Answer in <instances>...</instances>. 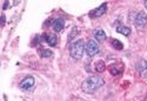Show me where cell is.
Returning a JSON list of instances; mask_svg holds the SVG:
<instances>
[{
  "label": "cell",
  "mask_w": 147,
  "mask_h": 101,
  "mask_svg": "<svg viewBox=\"0 0 147 101\" xmlns=\"http://www.w3.org/2000/svg\"><path fill=\"white\" fill-rule=\"evenodd\" d=\"M52 27L54 32H61L65 27V20L63 18H57L52 24Z\"/></svg>",
  "instance_id": "ba28073f"
},
{
  "label": "cell",
  "mask_w": 147,
  "mask_h": 101,
  "mask_svg": "<svg viewBox=\"0 0 147 101\" xmlns=\"http://www.w3.org/2000/svg\"><path fill=\"white\" fill-rule=\"evenodd\" d=\"M5 24H6V17H5V14L3 13V14H1V26H3V27L5 26Z\"/></svg>",
  "instance_id": "e0dca14e"
},
{
  "label": "cell",
  "mask_w": 147,
  "mask_h": 101,
  "mask_svg": "<svg viewBox=\"0 0 147 101\" xmlns=\"http://www.w3.org/2000/svg\"><path fill=\"white\" fill-rule=\"evenodd\" d=\"M76 34H78V30L74 27V28H73V31H72V33L69 34V36H68V42H71L73 39H74V35Z\"/></svg>",
  "instance_id": "2e32d148"
},
{
  "label": "cell",
  "mask_w": 147,
  "mask_h": 101,
  "mask_svg": "<svg viewBox=\"0 0 147 101\" xmlns=\"http://www.w3.org/2000/svg\"><path fill=\"white\" fill-rule=\"evenodd\" d=\"M85 50H86L87 55L90 58H92L99 52V45H98L96 41H94V40H88L86 46H85Z\"/></svg>",
  "instance_id": "3957f363"
},
{
  "label": "cell",
  "mask_w": 147,
  "mask_h": 101,
  "mask_svg": "<svg viewBox=\"0 0 147 101\" xmlns=\"http://www.w3.org/2000/svg\"><path fill=\"white\" fill-rule=\"evenodd\" d=\"M8 6H9V1H5L4 3V5H3V9L5 11V9H7L8 8Z\"/></svg>",
  "instance_id": "ac0fdd59"
},
{
  "label": "cell",
  "mask_w": 147,
  "mask_h": 101,
  "mask_svg": "<svg viewBox=\"0 0 147 101\" xmlns=\"http://www.w3.org/2000/svg\"><path fill=\"white\" fill-rule=\"evenodd\" d=\"M85 42L84 40H77L76 42H73L69 47V54L73 59L79 60L84 55V50H85Z\"/></svg>",
  "instance_id": "7a4b0ae2"
},
{
  "label": "cell",
  "mask_w": 147,
  "mask_h": 101,
  "mask_svg": "<svg viewBox=\"0 0 147 101\" xmlns=\"http://www.w3.org/2000/svg\"><path fill=\"white\" fill-rule=\"evenodd\" d=\"M35 83V80L33 77H26L25 79H22L19 83V87H20V90L22 91H30L31 88L34 86Z\"/></svg>",
  "instance_id": "5b68a950"
},
{
  "label": "cell",
  "mask_w": 147,
  "mask_h": 101,
  "mask_svg": "<svg viewBox=\"0 0 147 101\" xmlns=\"http://www.w3.org/2000/svg\"><path fill=\"white\" fill-rule=\"evenodd\" d=\"M53 55V52L51 49H41L40 50V57L41 58H51Z\"/></svg>",
  "instance_id": "9a60e30c"
},
{
  "label": "cell",
  "mask_w": 147,
  "mask_h": 101,
  "mask_svg": "<svg viewBox=\"0 0 147 101\" xmlns=\"http://www.w3.org/2000/svg\"><path fill=\"white\" fill-rule=\"evenodd\" d=\"M137 69L142 78H147V61L146 60H144V59L139 60L138 65H137Z\"/></svg>",
  "instance_id": "52a82bcc"
},
{
  "label": "cell",
  "mask_w": 147,
  "mask_h": 101,
  "mask_svg": "<svg viewBox=\"0 0 147 101\" xmlns=\"http://www.w3.org/2000/svg\"><path fill=\"white\" fill-rule=\"evenodd\" d=\"M122 71H124V65L122 64H113L109 67V73L112 75H119V74H121Z\"/></svg>",
  "instance_id": "9c48e42d"
},
{
  "label": "cell",
  "mask_w": 147,
  "mask_h": 101,
  "mask_svg": "<svg viewBox=\"0 0 147 101\" xmlns=\"http://www.w3.org/2000/svg\"><path fill=\"white\" fill-rule=\"evenodd\" d=\"M134 24L138 28H144L147 25V14L145 12H139L134 18Z\"/></svg>",
  "instance_id": "277c9868"
},
{
  "label": "cell",
  "mask_w": 147,
  "mask_h": 101,
  "mask_svg": "<svg viewBox=\"0 0 147 101\" xmlns=\"http://www.w3.org/2000/svg\"><path fill=\"white\" fill-rule=\"evenodd\" d=\"M111 44H112V47L115 48V49H118V50H121L122 48H124V45H122V42L119 41V40H117V39H112Z\"/></svg>",
  "instance_id": "5bb4252c"
},
{
  "label": "cell",
  "mask_w": 147,
  "mask_h": 101,
  "mask_svg": "<svg viewBox=\"0 0 147 101\" xmlns=\"http://www.w3.org/2000/svg\"><path fill=\"white\" fill-rule=\"evenodd\" d=\"M106 11H107V4H102L101 6H99L98 8H95V9H93V11H91L90 13H88V15H90L92 19L100 18V17H102V15L106 13Z\"/></svg>",
  "instance_id": "8992f818"
},
{
  "label": "cell",
  "mask_w": 147,
  "mask_h": 101,
  "mask_svg": "<svg viewBox=\"0 0 147 101\" xmlns=\"http://www.w3.org/2000/svg\"><path fill=\"white\" fill-rule=\"evenodd\" d=\"M94 69H95L98 73H102V72L106 69V64H105L102 60L96 61V62H95V65H94Z\"/></svg>",
  "instance_id": "7c38bea8"
},
{
  "label": "cell",
  "mask_w": 147,
  "mask_h": 101,
  "mask_svg": "<svg viewBox=\"0 0 147 101\" xmlns=\"http://www.w3.org/2000/svg\"><path fill=\"white\" fill-rule=\"evenodd\" d=\"M105 85V80L99 77V75H93V77H90L85 80L81 83V90L85 93H94L95 91H98L99 88H101Z\"/></svg>",
  "instance_id": "6da1fadb"
},
{
  "label": "cell",
  "mask_w": 147,
  "mask_h": 101,
  "mask_svg": "<svg viewBox=\"0 0 147 101\" xmlns=\"http://www.w3.org/2000/svg\"><path fill=\"white\" fill-rule=\"evenodd\" d=\"M117 32L122 34V35H125V36H128L131 34V28L127 27V26H118L117 27Z\"/></svg>",
  "instance_id": "4fadbf2b"
},
{
  "label": "cell",
  "mask_w": 147,
  "mask_h": 101,
  "mask_svg": "<svg viewBox=\"0 0 147 101\" xmlns=\"http://www.w3.org/2000/svg\"><path fill=\"white\" fill-rule=\"evenodd\" d=\"M93 35H94V38H95V40L99 41V42H102V41L106 40V33H105L104 30H101V28L95 30V31L93 32Z\"/></svg>",
  "instance_id": "8fae6325"
},
{
  "label": "cell",
  "mask_w": 147,
  "mask_h": 101,
  "mask_svg": "<svg viewBox=\"0 0 147 101\" xmlns=\"http://www.w3.org/2000/svg\"><path fill=\"white\" fill-rule=\"evenodd\" d=\"M42 35H44L45 41L50 46H57V44H58L57 35H54V34H42Z\"/></svg>",
  "instance_id": "30bf717a"
},
{
  "label": "cell",
  "mask_w": 147,
  "mask_h": 101,
  "mask_svg": "<svg viewBox=\"0 0 147 101\" xmlns=\"http://www.w3.org/2000/svg\"><path fill=\"white\" fill-rule=\"evenodd\" d=\"M145 7L147 8V0H146V1H145Z\"/></svg>",
  "instance_id": "d6986e66"
}]
</instances>
